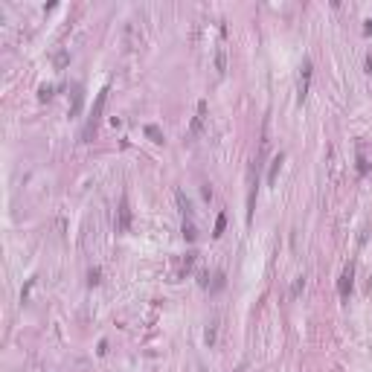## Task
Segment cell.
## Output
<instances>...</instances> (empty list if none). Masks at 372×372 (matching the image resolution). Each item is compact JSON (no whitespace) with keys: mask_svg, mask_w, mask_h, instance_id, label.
<instances>
[{"mask_svg":"<svg viewBox=\"0 0 372 372\" xmlns=\"http://www.w3.org/2000/svg\"><path fill=\"white\" fill-rule=\"evenodd\" d=\"M108 87H102L99 93H96V102H93V111H90V117H87V123L82 128V143H90V137H93V131H96V125L102 120V111H105V102H108Z\"/></svg>","mask_w":372,"mask_h":372,"instance_id":"obj_1","label":"cell"},{"mask_svg":"<svg viewBox=\"0 0 372 372\" xmlns=\"http://www.w3.org/2000/svg\"><path fill=\"white\" fill-rule=\"evenodd\" d=\"M195 262H198V253L195 250H189L184 256V262H181V270H178V279H184V276H189L192 273V268H195Z\"/></svg>","mask_w":372,"mask_h":372,"instance_id":"obj_10","label":"cell"},{"mask_svg":"<svg viewBox=\"0 0 372 372\" xmlns=\"http://www.w3.org/2000/svg\"><path fill=\"white\" fill-rule=\"evenodd\" d=\"M204 123H207V99H201V102H198V111H195L192 125H189V140H195V137L204 131Z\"/></svg>","mask_w":372,"mask_h":372,"instance_id":"obj_5","label":"cell"},{"mask_svg":"<svg viewBox=\"0 0 372 372\" xmlns=\"http://www.w3.org/2000/svg\"><path fill=\"white\" fill-rule=\"evenodd\" d=\"M99 276H102V270H99V268H93V270L87 273V282H90V285H99Z\"/></svg>","mask_w":372,"mask_h":372,"instance_id":"obj_19","label":"cell"},{"mask_svg":"<svg viewBox=\"0 0 372 372\" xmlns=\"http://www.w3.org/2000/svg\"><path fill=\"white\" fill-rule=\"evenodd\" d=\"M117 233H128L131 230V207H128V198H120V209H117V221H114Z\"/></svg>","mask_w":372,"mask_h":372,"instance_id":"obj_4","label":"cell"},{"mask_svg":"<svg viewBox=\"0 0 372 372\" xmlns=\"http://www.w3.org/2000/svg\"><path fill=\"white\" fill-rule=\"evenodd\" d=\"M204 337H207L209 346H215V337H218V320H212V323L207 326V334H204Z\"/></svg>","mask_w":372,"mask_h":372,"instance_id":"obj_15","label":"cell"},{"mask_svg":"<svg viewBox=\"0 0 372 372\" xmlns=\"http://www.w3.org/2000/svg\"><path fill=\"white\" fill-rule=\"evenodd\" d=\"M215 70L224 76V70H227V53H224V47H218V56H215Z\"/></svg>","mask_w":372,"mask_h":372,"instance_id":"obj_16","label":"cell"},{"mask_svg":"<svg viewBox=\"0 0 372 372\" xmlns=\"http://www.w3.org/2000/svg\"><path fill=\"white\" fill-rule=\"evenodd\" d=\"M224 227H227V215L221 212V215L215 218V233H212V236H215V239H221V236H224Z\"/></svg>","mask_w":372,"mask_h":372,"instance_id":"obj_17","label":"cell"},{"mask_svg":"<svg viewBox=\"0 0 372 372\" xmlns=\"http://www.w3.org/2000/svg\"><path fill=\"white\" fill-rule=\"evenodd\" d=\"M311 76H314V64H311V59H303V64H300V76H297V102H300V105L309 99Z\"/></svg>","mask_w":372,"mask_h":372,"instance_id":"obj_2","label":"cell"},{"mask_svg":"<svg viewBox=\"0 0 372 372\" xmlns=\"http://www.w3.org/2000/svg\"><path fill=\"white\" fill-rule=\"evenodd\" d=\"M352 285H355V265L349 262V265L343 268L340 279H337V294H340V300H349V294H352Z\"/></svg>","mask_w":372,"mask_h":372,"instance_id":"obj_3","label":"cell"},{"mask_svg":"<svg viewBox=\"0 0 372 372\" xmlns=\"http://www.w3.org/2000/svg\"><path fill=\"white\" fill-rule=\"evenodd\" d=\"M367 70L372 73V53H367Z\"/></svg>","mask_w":372,"mask_h":372,"instance_id":"obj_22","label":"cell"},{"mask_svg":"<svg viewBox=\"0 0 372 372\" xmlns=\"http://www.w3.org/2000/svg\"><path fill=\"white\" fill-rule=\"evenodd\" d=\"M218 288H224V273L221 270L215 273V282H212V291H218Z\"/></svg>","mask_w":372,"mask_h":372,"instance_id":"obj_20","label":"cell"},{"mask_svg":"<svg viewBox=\"0 0 372 372\" xmlns=\"http://www.w3.org/2000/svg\"><path fill=\"white\" fill-rule=\"evenodd\" d=\"M82 102H84V87H82V84H73V105H70V117H79V114H82Z\"/></svg>","mask_w":372,"mask_h":372,"instance_id":"obj_8","label":"cell"},{"mask_svg":"<svg viewBox=\"0 0 372 372\" xmlns=\"http://www.w3.org/2000/svg\"><path fill=\"white\" fill-rule=\"evenodd\" d=\"M56 64H59V67H64V64H67V53H64V50L56 56Z\"/></svg>","mask_w":372,"mask_h":372,"instance_id":"obj_21","label":"cell"},{"mask_svg":"<svg viewBox=\"0 0 372 372\" xmlns=\"http://www.w3.org/2000/svg\"><path fill=\"white\" fill-rule=\"evenodd\" d=\"M256 189H259V184H256V163L250 166L248 172V221H253V209H256Z\"/></svg>","mask_w":372,"mask_h":372,"instance_id":"obj_6","label":"cell"},{"mask_svg":"<svg viewBox=\"0 0 372 372\" xmlns=\"http://www.w3.org/2000/svg\"><path fill=\"white\" fill-rule=\"evenodd\" d=\"M143 131H145V137H148L151 143H163V131H160L157 125H145Z\"/></svg>","mask_w":372,"mask_h":372,"instance_id":"obj_13","label":"cell"},{"mask_svg":"<svg viewBox=\"0 0 372 372\" xmlns=\"http://www.w3.org/2000/svg\"><path fill=\"white\" fill-rule=\"evenodd\" d=\"M303 288H306V273H300V276L294 279V285H291V300H297Z\"/></svg>","mask_w":372,"mask_h":372,"instance_id":"obj_14","label":"cell"},{"mask_svg":"<svg viewBox=\"0 0 372 372\" xmlns=\"http://www.w3.org/2000/svg\"><path fill=\"white\" fill-rule=\"evenodd\" d=\"M282 160H285V154L279 151L273 160H270V169H268V186H276V178H279V169H282Z\"/></svg>","mask_w":372,"mask_h":372,"instance_id":"obj_9","label":"cell"},{"mask_svg":"<svg viewBox=\"0 0 372 372\" xmlns=\"http://www.w3.org/2000/svg\"><path fill=\"white\" fill-rule=\"evenodd\" d=\"M236 372H242V370H236Z\"/></svg>","mask_w":372,"mask_h":372,"instance_id":"obj_24","label":"cell"},{"mask_svg":"<svg viewBox=\"0 0 372 372\" xmlns=\"http://www.w3.org/2000/svg\"><path fill=\"white\" fill-rule=\"evenodd\" d=\"M38 99H41V102L53 99V84H41V90H38Z\"/></svg>","mask_w":372,"mask_h":372,"instance_id":"obj_18","label":"cell"},{"mask_svg":"<svg viewBox=\"0 0 372 372\" xmlns=\"http://www.w3.org/2000/svg\"><path fill=\"white\" fill-rule=\"evenodd\" d=\"M181 233H184L186 242H195V239H198V227H195V221H192V218H184V227H181Z\"/></svg>","mask_w":372,"mask_h":372,"instance_id":"obj_12","label":"cell"},{"mask_svg":"<svg viewBox=\"0 0 372 372\" xmlns=\"http://www.w3.org/2000/svg\"><path fill=\"white\" fill-rule=\"evenodd\" d=\"M355 151H358V175H367V172H370V166H372L370 154H367V143L361 140V143L355 145Z\"/></svg>","mask_w":372,"mask_h":372,"instance_id":"obj_7","label":"cell"},{"mask_svg":"<svg viewBox=\"0 0 372 372\" xmlns=\"http://www.w3.org/2000/svg\"><path fill=\"white\" fill-rule=\"evenodd\" d=\"M198 372H207V370H198Z\"/></svg>","mask_w":372,"mask_h":372,"instance_id":"obj_23","label":"cell"},{"mask_svg":"<svg viewBox=\"0 0 372 372\" xmlns=\"http://www.w3.org/2000/svg\"><path fill=\"white\" fill-rule=\"evenodd\" d=\"M175 201H178V207H181L184 218H192V204H189V198H186L184 189H178V192H175Z\"/></svg>","mask_w":372,"mask_h":372,"instance_id":"obj_11","label":"cell"}]
</instances>
